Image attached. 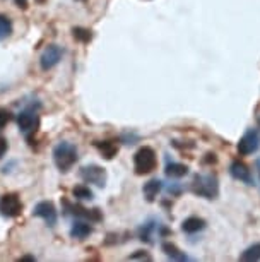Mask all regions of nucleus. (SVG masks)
I'll return each mask as SVG.
<instances>
[{
	"mask_svg": "<svg viewBox=\"0 0 260 262\" xmlns=\"http://www.w3.org/2000/svg\"><path fill=\"white\" fill-rule=\"evenodd\" d=\"M229 175L233 177L234 180L242 182V184L247 185H253V177L252 171L248 170V166L242 161H233L231 166H229Z\"/></svg>",
	"mask_w": 260,
	"mask_h": 262,
	"instance_id": "9d476101",
	"label": "nucleus"
},
{
	"mask_svg": "<svg viewBox=\"0 0 260 262\" xmlns=\"http://www.w3.org/2000/svg\"><path fill=\"white\" fill-rule=\"evenodd\" d=\"M260 147V134L257 128H248L247 132L242 136V139L238 141L237 149L242 156H250L253 152H257Z\"/></svg>",
	"mask_w": 260,
	"mask_h": 262,
	"instance_id": "20e7f679",
	"label": "nucleus"
},
{
	"mask_svg": "<svg viewBox=\"0 0 260 262\" xmlns=\"http://www.w3.org/2000/svg\"><path fill=\"white\" fill-rule=\"evenodd\" d=\"M9 120H11V113H9V110H6V108H0V130L7 125Z\"/></svg>",
	"mask_w": 260,
	"mask_h": 262,
	"instance_id": "4be33fe9",
	"label": "nucleus"
},
{
	"mask_svg": "<svg viewBox=\"0 0 260 262\" xmlns=\"http://www.w3.org/2000/svg\"><path fill=\"white\" fill-rule=\"evenodd\" d=\"M257 170H258V175H260V160L257 161Z\"/></svg>",
	"mask_w": 260,
	"mask_h": 262,
	"instance_id": "a878e982",
	"label": "nucleus"
},
{
	"mask_svg": "<svg viewBox=\"0 0 260 262\" xmlns=\"http://www.w3.org/2000/svg\"><path fill=\"white\" fill-rule=\"evenodd\" d=\"M81 177L87 184H94L98 187H105L106 184V170L98 165H87L81 168Z\"/></svg>",
	"mask_w": 260,
	"mask_h": 262,
	"instance_id": "39448f33",
	"label": "nucleus"
},
{
	"mask_svg": "<svg viewBox=\"0 0 260 262\" xmlns=\"http://www.w3.org/2000/svg\"><path fill=\"white\" fill-rule=\"evenodd\" d=\"M6 152H7V141L4 137H0V158H4Z\"/></svg>",
	"mask_w": 260,
	"mask_h": 262,
	"instance_id": "b1692460",
	"label": "nucleus"
},
{
	"mask_svg": "<svg viewBox=\"0 0 260 262\" xmlns=\"http://www.w3.org/2000/svg\"><path fill=\"white\" fill-rule=\"evenodd\" d=\"M82 2H84V0H82Z\"/></svg>",
	"mask_w": 260,
	"mask_h": 262,
	"instance_id": "cd10ccee",
	"label": "nucleus"
},
{
	"mask_svg": "<svg viewBox=\"0 0 260 262\" xmlns=\"http://www.w3.org/2000/svg\"><path fill=\"white\" fill-rule=\"evenodd\" d=\"M192 192L204 199H216L219 195V184L216 175H195L192 182Z\"/></svg>",
	"mask_w": 260,
	"mask_h": 262,
	"instance_id": "f257e3e1",
	"label": "nucleus"
},
{
	"mask_svg": "<svg viewBox=\"0 0 260 262\" xmlns=\"http://www.w3.org/2000/svg\"><path fill=\"white\" fill-rule=\"evenodd\" d=\"M163 252L170 257V259H173V260H188V257L185 255L183 252H181L175 244H170V242L163 244Z\"/></svg>",
	"mask_w": 260,
	"mask_h": 262,
	"instance_id": "f3484780",
	"label": "nucleus"
},
{
	"mask_svg": "<svg viewBox=\"0 0 260 262\" xmlns=\"http://www.w3.org/2000/svg\"><path fill=\"white\" fill-rule=\"evenodd\" d=\"M14 2H16V6L19 9H22V11H26L28 9V0H14Z\"/></svg>",
	"mask_w": 260,
	"mask_h": 262,
	"instance_id": "393cba45",
	"label": "nucleus"
},
{
	"mask_svg": "<svg viewBox=\"0 0 260 262\" xmlns=\"http://www.w3.org/2000/svg\"><path fill=\"white\" fill-rule=\"evenodd\" d=\"M0 211L7 217H16L22 212V202L17 194H6L0 199Z\"/></svg>",
	"mask_w": 260,
	"mask_h": 262,
	"instance_id": "423d86ee",
	"label": "nucleus"
},
{
	"mask_svg": "<svg viewBox=\"0 0 260 262\" xmlns=\"http://www.w3.org/2000/svg\"><path fill=\"white\" fill-rule=\"evenodd\" d=\"M72 34H74V38H76L77 41H81V43H89L92 39V33L89 31V29H86V28H74Z\"/></svg>",
	"mask_w": 260,
	"mask_h": 262,
	"instance_id": "6ab92c4d",
	"label": "nucleus"
},
{
	"mask_svg": "<svg viewBox=\"0 0 260 262\" xmlns=\"http://www.w3.org/2000/svg\"><path fill=\"white\" fill-rule=\"evenodd\" d=\"M72 194H74V197H77V199H82V201H87V199L91 201L92 199V190L89 189V187H86V185L74 187Z\"/></svg>",
	"mask_w": 260,
	"mask_h": 262,
	"instance_id": "aec40b11",
	"label": "nucleus"
},
{
	"mask_svg": "<svg viewBox=\"0 0 260 262\" xmlns=\"http://www.w3.org/2000/svg\"><path fill=\"white\" fill-rule=\"evenodd\" d=\"M53 161H55L58 170L68 171L77 161V147L65 141L57 144L53 149Z\"/></svg>",
	"mask_w": 260,
	"mask_h": 262,
	"instance_id": "f03ea898",
	"label": "nucleus"
},
{
	"mask_svg": "<svg viewBox=\"0 0 260 262\" xmlns=\"http://www.w3.org/2000/svg\"><path fill=\"white\" fill-rule=\"evenodd\" d=\"M129 259H132V260H135V259H146V260H151V255H147V254H144L142 250H139L137 254H132Z\"/></svg>",
	"mask_w": 260,
	"mask_h": 262,
	"instance_id": "5701e85b",
	"label": "nucleus"
},
{
	"mask_svg": "<svg viewBox=\"0 0 260 262\" xmlns=\"http://www.w3.org/2000/svg\"><path fill=\"white\" fill-rule=\"evenodd\" d=\"M164 173L170 179H181V177H185L188 173V166L181 165V163H168Z\"/></svg>",
	"mask_w": 260,
	"mask_h": 262,
	"instance_id": "2eb2a0df",
	"label": "nucleus"
},
{
	"mask_svg": "<svg viewBox=\"0 0 260 262\" xmlns=\"http://www.w3.org/2000/svg\"><path fill=\"white\" fill-rule=\"evenodd\" d=\"M240 260L243 262H257L260 260V244H253L250 245L248 249H245L240 255Z\"/></svg>",
	"mask_w": 260,
	"mask_h": 262,
	"instance_id": "dca6fc26",
	"label": "nucleus"
},
{
	"mask_svg": "<svg viewBox=\"0 0 260 262\" xmlns=\"http://www.w3.org/2000/svg\"><path fill=\"white\" fill-rule=\"evenodd\" d=\"M36 2H38V4H45L46 0H36Z\"/></svg>",
	"mask_w": 260,
	"mask_h": 262,
	"instance_id": "bb28decb",
	"label": "nucleus"
},
{
	"mask_svg": "<svg viewBox=\"0 0 260 262\" xmlns=\"http://www.w3.org/2000/svg\"><path fill=\"white\" fill-rule=\"evenodd\" d=\"M67 204V202H65ZM67 207L70 209V214L77 216V217H84V220H89V221H100L101 220V212L100 209H86V207H82L79 204L76 206H68Z\"/></svg>",
	"mask_w": 260,
	"mask_h": 262,
	"instance_id": "9b49d317",
	"label": "nucleus"
},
{
	"mask_svg": "<svg viewBox=\"0 0 260 262\" xmlns=\"http://www.w3.org/2000/svg\"><path fill=\"white\" fill-rule=\"evenodd\" d=\"M163 190V182L158 180V179H153L149 180L147 184L144 185V189H142V192H144V197L149 202H153L156 197L159 195V192Z\"/></svg>",
	"mask_w": 260,
	"mask_h": 262,
	"instance_id": "ddd939ff",
	"label": "nucleus"
},
{
	"mask_svg": "<svg viewBox=\"0 0 260 262\" xmlns=\"http://www.w3.org/2000/svg\"><path fill=\"white\" fill-rule=\"evenodd\" d=\"M91 233H92V228L89 223H86V221H76L70 228V235L77 240H84L86 236H89Z\"/></svg>",
	"mask_w": 260,
	"mask_h": 262,
	"instance_id": "4468645a",
	"label": "nucleus"
},
{
	"mask_svg": "<svg viewBox=\"0 0 260 262\" xmlns=\"http://www.w3.org/2000/svg\"><path fill=\"white\" fill-rule=\"evenodd\" d=\"M11 33H12L11 21H9V17H6V16H2V14H0V39L7 38Z\"/></svg>",
	"mask_w": 260,
	"mask_h": 262,
	"instance_id": "412c9836",
	"label": "nucleus"
},
{
	"mask_svg": "<svg viewBox=\"0 0 260 262\" xmlns=\"http://www.w3.org/2000/svg\"><path fill=\"white\" fill-rule=\"evenodd\" d=\"M62 48L58 45H48L40 57V67L43 71H50L62 60Z\"/></svg>",
	"mask_w": 260,
	"mask_h": 262,
	"instance_id": "0eeeda50",
	"label": "nucleus"
},
{
	"mask_svg": "<svg viewBox=\"0 0 260 262\" xmlns=\"http://www.w3.org/2000/svg\"><path fill=\"white\" fill-rule=\"evenodd\" d=\"M33 214L38 217H43L48 226L57 225V209H55V206H53V202H50V201L38 202L33 209Z\"/></svg>",
	"mask_w": 260,
	"mask_h": 262,
	"instance_id": "6e6552de",
	"label": "nucleus"
},
{
	"mask_svg": "<svg viewBox=\"0 0 260 262\" xmlns=\"http://www.w3.org/2000/svg\"><path fill=\"white\" fill-rule=\"evenodd\" d=\"M156 166H158V158H156L153 147L142 146L134 155V168L137 175H147V173L154 171Z\"/></svg>",
	"mask_w": 260,
	"mask_h": 262,
	"instance_id": "7ed1b4c3",
	"label": "nucleus"
},
{
	"mask_svg": "<svg viewBox=\"0 0 260 262\" xmlns=\"http://www.w3.org/2000/svg\"><path fill=\"white\" fill-rule=\"evenodd\" d=\"M96 147L101 151V155L106 158V160H111L115 158V155L119 152V147H116L113 142L110 141H105V142H96Z\"/></svg>",
	"mask_w": 260,
	"mask_h": 262,
	"instance_id": "a211bd4d",
	"label": "nucleus"
},
{
	"mask_svg": "<svg viewBox=\"0 0 260 262\" xmlns=\"http://www.w3.org/2000/svg\"><path fill=\"white\" fill-rule=\"evenodd\" d=\"M205 228V221L202 217H197V216H190L187 220L181 223V230L188 235H194V233H199Z\"/></svg>",
	"mask_w": 260,
	"mask_h": 262,
	"instance_id": "f8f14e48",
	"label": "nucleus"
},
{
	"mask_svg": "<svg viewBox=\"0 0 260 262\" xmlns=\"http://www.w3.org/2000/svg\"><path fill=\"white\" fill-rule=\"evenodd\" d=\"M17 125L24 134H31L40 125V120H38V115L33 110H24L17 115Z\"/></svg>",
	"mask_w": 260,
	"mask_h": 262,
	"instance_id": "1a4fd4ad",
	"label": "nucleus"
}]
</instances>
